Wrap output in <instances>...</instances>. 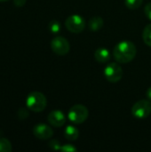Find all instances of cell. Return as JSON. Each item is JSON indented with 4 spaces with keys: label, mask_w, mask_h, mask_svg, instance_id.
Masks as SVG:
<instances>
[{
    "label": "cell",
    "mask_w": 151,
    "mask_h": 152,
    "mask_svg": "<svg viewBox=\"0 0 151 152\" xmlns=\"http://www.w3.org/2000/svg\"><path fill=\"white\" fill-rule=\"evenodd\" d=\"M64 136L69 141H76L79 136V132L77 128L73 126H68L64 131Z\"/></svg>",
    "instance_id": "12"
},
{
    "label": "cell",
    "mask_w": 151,
    "mask_h": 152,
    "mask_svg": "<svg viewBox=\"0 0 151 152\" xmlns=\"http://www.w3.org/2000/svg\"><path fill=\"white\" fill-rule=\"evenodd\" d=\"M12 151V143L6 138H0V152H11Z\"/></svg>",
    "instance_id": "13"
},
{
    "label": "cell",
    "mask_w": 151,
    "mask_h": 152,
    "mask_svg": "<svg viewBox=\"0 0 151 152\" xmlns=\"http://www.w3.org/2000/svg\"><path fill=\"white\" fill-rule=\"evenodd\" d=\"M146 95H147V98H148V100L151 101V86L150 87V88H149V89H148Z\"/></svg>",
    "instance_id": "22"
},
{
    "label": "cell",
    "mask_w": 151,
    "mask_h": 152,
    "mask_svg": "<svg viewBox=\"0 0 151 152\" xmlns=\"http://www.w3.org/2000/svg\"><path fill=\"white\" fill-rule=\"evenodd\" d=\"M144 11H145L146 16L151 20V2L146 4V6H145V8H144Z\"/></svg>",
    "instance_id": "20"
},
{
    "label": "cell",
    "mask_w": 151,
    "mask_h": 152,
    "mask_svg": "<svg viewBox=\"0 0 151 152\" xmlns=\"http://www.w3.org/2000/svg\"><path fill=\"white\" fill-rule=\"evenodd\" d=\"M136 53L137 49L133 42L122 41L115 46L113 55L117 62L128 63L134 59Z\"/></svg>",
    "instance_id": "1"
},
{
    "label": "cell",
    "mask_w": 151,
    "mask_h": 152,
    "mask_svg": "<svg viewBox=\"0 0 151 152\" xmlns=\"http://www.w3.org/2000/svg\"><path fill=\"white\" fill-rule=\"evenodd\" d=\"M88 115H89V112L85 106L81 105V104H77L70 108L68 117H69V119L72 123L79 125V124L84 123L87 119Z\"/></svg>",
    "instance_id": "3"
},
{
    "label": "cell",
    "mask_w": 151,
    "mask_h": 152,
    "mask_svg": "<svg viewBox=\"0 0 151 152\" xmlns=\"http://www.w3.org/2000/svg\"><path fill=\"white\" fill-rule=\"evenodd\" d=\"M48 28H49V30L53 33V34H57L61 31V23L58 21V20H52L49 25H48Z\"/></svg>",
    "instance_id": "16"
},
{
    "label": "cell",
    "mask_w": 151,
    "mask_h": 152,
    "mask_svg": "<svg viewBox=\"0 0 151 152\" xmlns=\"http://www.w3.org/2000/svg\"><path fill=\"white\" fill-rule=\"evenodd\" d=\"M61 151L62 152H76L77 148L71 144H65V145H61Z\"/></svg>",
    "instance_id": "19"
},
{
    "label": "cell",
    "mask_w": 151,
    "mask_h": 152,
    "mask_svg": "<svg viewBox=\"0 0 151 152\" xmlns=\"http://www.w3.org/2000/svg\"><path fill=\"white\" fill-rule=\"evenodd\" d=\"M142 39L148 46L151 47V24H149L145 27L142 32Z\"/></svg>",
    "instance_id": "14"
},
{
    "label": "cell",
    "mask_w": 151,
    "mask_h": 152,
    "mask_svg": "<svg viewBox=\"0 0 151 152\" xmlns=\"http://www.w3.org/2000/svg\"><path fill=\"white\" fill-rule=\"evenodd\" d=\"M132 114L134 118L143 119L151 114V102L150 100H141L135 102L132 108Z\"/></svg>",
    "instance_id": "4"
},
{
    "label": "cell",
    "mask_w": 151,
    "mask_h": 152,
    "mask_svg": "<svg viewBox=\"0 0 151 152\" xmlns=\"http://www.w3.org/2000/svg\"><path fill=\"white\" fill-rule=\"evenodd\" d=\"M27 108L34 112H41L47 106L46 97L40 92L30 93L26 99Z\"/></svg>",
    "instance_id": "2"
},
{
    "label": "cell",
    "mask_w": 151,
    "mask_h": 152,
    "mask_svg": "<svg viewBox=\"0 0 151 152\" xmlns=\"http://www.w3.org/2000/svg\"><path fill=\"white\" fill-rule=\"evenodd\" d=\"M6 1H9V0H0V2H6Z\"/></svg>",
    "instance_id": "23"
},
{
    "label": "cell",
    "mask_w": 151,
    "mask_h": 152,
    "mask_svg": "<svg viewBox=\"0 0 151 152\" xmlns=\"http://www.w3.org/2000/svg\"><path fill=\"white\" fill-rule=\"evenodd\" d=\"M49 147L53 150V151H61V145L60 143V142L58 140H51L50 142H49Z\"/></svg>",
    "instance_id": "18"
},
{
    "label": "cell",
    "mask_w": 151,
    "mask_h": 152,
    "mask_svg": "<svg viewBox=\"0 0 151 152\" xmlns=\"http://www.w3.org/2000/svg\"><path fill=\"white\" fill-rule=\"evenodd\" d=\"M48 123L54 127H61L66 123V117L61 110H54L47 117Z\"/></svg>",
    "instance_id": "9"
},
{
    "label": "cell",
    "mask_w": 151,
    "mask_h": 152,
    "mask_svg": "<svg viewBox=\"0 0 151 152\" xmlns=\"http://www.w3.org/2000/svg\"><path fill=\"white\" fill-rule=\"evenodd\" d=\"M28 116H29V112H28V108L27 109L26 108H20L17 112V117L20 120H24V119L28 118Z\"/></svg>",
    "instance_id": "17"
},
{
    "label": "cell",
    "mask_w": 151,
    "mask_h": 152,
    "mask_svg": "<svg viewBox=\"0 0 151 152\" xmlns=\"http://www.w3.org/2000/svg\"><path fill=\"white\" fill-rule=\"evenodd\" d=\"M103 24H104V21H103V19L101 17H100V16H94V17H93L89 20L88 27H89V28H90L91 31L95 32V31L100 30L102 28Z\"/></svg>",
    "instance_id": "11"
},
{
    "label": "cell",
    "mask_w": 151,
    "mask_h": 152,
    "mask_svg": "<svg viewBox=\"0 0 151 152\" xmlns=\"http://www.w3.org/2000/svg\"><path fill=\"white\" fill-rule=\"evenodd\" d=\"M33 134L40 140H48L53 137V129L43 123H39L33 127Z\"/></svg>",
    "instance_id": "8"
},
{
    "label": "cell",
    "mask_w": 151,
    "mask_h": 152,
    "mask_svg": "<svg viewBox=\"0 0 151 152\" xmlns=\"http://www.w3.org/2000/svg\"><path fill=\"white\" fill-rule=\"evenodd\" d=\"M65 27L69 31L72 33H80L85 28V21L82 16L73 14L66 19Z\"/></svg>",
    "instance_id": "5"
},
{
    "label": "cell",
    "mask_w": 151,
    "mask_h": 152,
    "mask_svg": "<svg viewBox=\"0 0 151 152\" xmlns=\"http://www.w3.org/2000/svg\"><path fill=\"white\" fill-rule=\"evenodd\" d=\"M94 58L98 62L105 63L110 60V53L106 48H98L94 53Z\"/></svg>",
    "instance_id": "10"
},
{
    "label": "cell",
    "mask_w": 151,
    "mask_h": 152,
    "mask_svg": "<svg viewBox=\"0 0 151 152\" xmlns=\"http://www.w3.org/2000/svg\"><path fill=\"white\" fill-rule=\"evenodd\" d=\"M27 0H13V4L17 7H22L26 4Z\"/></svg>",
    "instance_id": "21"
},
{
    "label": "cell",
    "mask_w": 151,
    "mask_h": 152,
    "mask_svg": "<svg viewBox=\"0 0 151 152\" xmlns=\"http://www.w3.org/2000/svg\"><path fill=\"white\" fill-rule=\"evenodd\" d=\"M125 5L131 10L138 9L143 3V0H125Z\"/></svg>",
    "instance_id": "15"
},
{
    "label": "cell",
    "mask_w": 151,
    "mask_h": 152,
    "mask_svg": "<svg viewBox=\"0 0 151 152\" xmlns=\"http://www.w3.org/2000/svg\"><path fill=\"white\" fill-rule=\"evenodd\" d=\"M51 48L57 55H66L70 49L69 41L63 37H56L51 41Z\"/></svg>",
    "instance_id": "7"
},
{
    "label": "cell",
    "mask_w": 151,
    "mask_h": 152,
    "mask_svg": "<svg viewBox=\"0 0 151 152\" xmlns=\"http://www.w3.org/2000/svg\"><path fill=\"white\" fill-rule=\"evenodd\" d=\"M104 76L110 83H117L123 77V69L116 62L109 63L104 69Z\"/></svg>",
    "instance_id": "6"
}]
</instances>
